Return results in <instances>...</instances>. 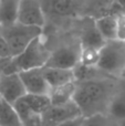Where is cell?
<instances>
[{
    "mask_svg": "<svg viewBox=\"0 0 125 126\" xmlns=\"http://www.w3.org/2000/svg\"><path fill=\"white\" fill-rule=\"evenodd\" d=\"M51 51L47 48L43 37L34 39L20 54L2 59V74L19 73L31 69H40L47 65Z\"/></svg>",
    "mask_w": 125,
    "mask_h": 126,
    "instance_id": "1",
    "label": "cell"
},
{
    "mask_svg": "<svg viewBox=\"0 0 125 126\" xmlns=\"http://www.w3.org/2000/svg\"><path fill=\"white\" fill-rule=\"evenodd\" d=\"M110 87L103 80H90L84 82H77V91L73 101L81 110L82 116L102 114L101 110L109 97Z\"/></svg>",
    "mask_w": 125,
    "mask_h": 126,
    "instance_id": "2",
    "label": "cell"
},
{
    "mask_svg": "<svg viewBox=\"0 0 125 126\" xmlns=\"http://www.w3.org/2000/svg\"><path fill=\"white\" fill-rule=\"evenodd\" d=\"M0 31L7 40L12 57H16L20 54L34 39L42 35L43 28L15 22L11 24H0Z\"/></svg>",
    "mask_w": 125,
    "mask_h": 126,
    "instance_id": "3",
    "label": "cell"
},
{
    "mask_svg": "<svg viewBox=\"0 0 125 126\" xmlns=\"http://www.w3.org/2000/svg\"><path fill=\"white\" fill-rule=\"evenodd\" d=\"M97 69L110 75L122 76L125 70V42L120 40L106 42L101 50Z\"/></svg>",
    "mask_w": 125,
    "mask_h": 126,
    "instance_id": "4",
    "label": "cell"
},
{
    "mask_svg": "<svg viewBox=\"0 0 125 126\" xmlns=\"http://www.w3.org/2000/svg\"><path fill=\"white\" fill-rule=\"evenodd\" d=\"M79 116H82V113L74 101L59 106L51 105L42 114V126H58Z\"/></svg>",
    "mask_w": 125,
    "mask_h": 126,
    "instance_id": "5",
    "label": "cell"
},
{
    "mask_svg": "<svg viewBox=\"0 0 125 126\" xmlns=\"http://www.w3.org/2000/svg\"><path fill=\"white\" fill-rule=\"evenodd\" d=\"M81 44L65 46L52 51L46 66L59 69H74L80 62Z\"/></svg>",
    "mask_w": 125,
    "mask_h": 126,
    "instance_id": "6",
    "label": "cell"
},
{
    "mask_svg": "<svg viewBox=\"0 0 125 126\" xmlns=\"http://www.w3.org/2000/svg\"><path fill=\"white\" fill-rule=\"evenodd\" d=\"M17 22L26 26L43 28L46 19L41 3L38 0H20Z\"/></svg>",
    "mask_w": 125,
    "mask_h": 126,
    "instance_id": "7",
    "label": "cell"
},
{
    "mask_svg": "<svg viewBox=\"0 0 125 126\" xmlns=\"http://www.w3.org/2000/svg\"><path fill=\"white\" fill-rule=\"evenodd\" d=\"M0 94L3 101L15 104L19 98L27 94V90L23 85L19 73L1 74L0 76Z\"/></svg>",
    "mask_w": 125,
    "mask_h": 126,
    "instance_id": "8",
    "label": "cell"
},
{
    "mask_svg": "<svg viewBox=\"0 0 125 126\" xmlns=\"http://www.w3.org/2000/svg\"><path fill=\"white\" fill-rule=\"evenodd\" d=\"M23 85L27 90V93L30 94H42L49 95L51 87L49 86L46 80L43 67L40 69H31L19 72Z\"/></svg>",
    "mask_w": 125,
    "mask_h": 126,
    "instance_id": "9",
    "label": "cell"
},
{
    "mask_svg": "<svg viewBox=\"0 0 125 126\" xmlns=\"http://www.w3.org/2000/svg\"><path fill=\"white\" fill-rule=\"evenodd\" d=\"M43 72L47 82L51 89L68 84V83L77 82L73 69H59V67L44 66Z\"/></svg>",
    "mask_w": 125,
    "mask_h": 126,
    "instance_id": "10",
    "label": "cell"
},
{
    "mask_svg": "<svg viewBox=\"0 0 125 126\" xmlns=\"http://www.w3.org/2000/svg\"><path fill=\"white\" fill-rule=\"evenodd\" d=\"M94 24L106 42L117 40V15H106L94 20Z\"/></svg>",
    "mask_w": 125,
    "mask_h": 126,
    "instance_id": "11",
    "label": "cell"
},
{
    "mask_svg": "<svg viewBox=\"0 0 125 126\" xmlns=\"http://www.w3.org/2000/svg\"><path fill=\"white\" fill-rule=\"evenodd\" d=\"M46 9L50 15L54 17H72L77 12V1L75 0H46Z\"/></svg>",
    "mask_w": 125,
    "mask_h": 126,
    "instance_id": "12",
    "label": "cell"
},
{
    "mask_svg": "<svg viewBox=\"0 0 125 126\" xmlns=\"http://www.w3.org/2000/svg\"><path fill=\"white\" fill-rule=\"evenodd\" d=\"M77 91V82L68 83L58 87H52L49 93L51 105L59 106L72 102Z\"/></svg>",
    "mask_w": 125,
    "mask_h": 126,
    "instance_id": "13",
    "label": "cell"
},
{
    "mask_svg": "<svg viewBox=\"0 0 125 126\" xmlns=\"http://www.w3.org/2000/svg\"><path fill=\"white\" fill-rule=\"evenodd\" d=\"M80 44L82 47H91V48L96 49H102L106 44V41L95 27L94 21L90 26H86L84 28L81 35V40H80Z\"/></svg>",
    "mask_w": 125,
    "mask_h": 126,
    "instance_id": "14",
    "label": "cell"
},
{
    "mask_svg": "<svg viewBox=\"0 0 125 126\" xmlns=\"http://www.w3.org/2000/svg\"><path fill=\"white\" fill-rule=\"evenodd\" d=\"M20 0H0V24L17 22Z\"/></svg>",
    "mask_w": 125,
    "mask_h": 126,
    "instance_id": "15",
    "label": "cell"
},
{
    "mask_svg": "<svg viewBox=\"0 0 125 126\" xmlns=\"http://www.w3.org/2000/svg\"><path fill=\"white\" fill-rule=\"evenodd\" d=\"M0 126H23L15 106L3 100L0 104Z\"/></svg>",
    "mask_w": 125,
    "mask_h": 126,
    "instance_id": "16",
    "label": "cell"
},
{
    "mask_svg": "<svg viewBox=\"0 0 125 126\" xmlns=\"http://www.w3.org/2000/svg\"><path fill=\"white\" fill-rule=\"evenodd\" d=\"M101 50L102 49L81 46L79 64L88 67H97L100 59H101Z\"/></svg>",
    "mask_w": 125,
    "mask_h": 126,
    "instance_id": "17",
    "label": "cell"
},
{
    "mask_svg": "<svg viewBox=\"0 0 125 126\" xmlns=\"http://www.w3.org/2000/svg\"><path fill=\"white\" fill-rule=\"evenodd\" d=\"M108 111L115 120H125V94L114 96L109 103Z\"/></svg>",
    "mask_w": 125,
    "mask_h": 126,
    "instance_id": "18",
    "label": "cell"
},
{
    "mask_svg": "<svg viewBox=\"0 0 125 126\" xmlns=\"http://www.w3.org/2000/svg\"><path fill=\"white\" fill-rule=\"evenodd\" d=\"M83 126H106V118L103 114H95L84 117Z\"/></svg>",
    "mask_w": 125,
    "mask_h": 126,
    "instance_id": "19",
    "label": "cell"
},
{
    "mask_svg": "<svg viewBox=\"0 0 125 126\" xmlns=\"http://www.w3.org/2000/svg\"><path fill=\"white\" fill-rule=\"evenodd\" d=\"M117 40L125 42V12L117 15Z\"/></svg>",
    "mask_w": 125,
    "mask_h": 126,
    "instance_id": "20",
    "label": "cell"
},
{
    "mask_svg": "<svg viewBox=\"0 0 125 126\" xmlns=\"http://www.w3.org/2000/svg\"><path fill=\"white\" fill-rule=\"evenodd\" d=\"M9 58H12V54L7 43V40L0 31V59H9Z\"/></svg>",
    "mask_w": 125,
    "mask_h": 126,
    "instance_id": "21",
    "label": "cell"
},
{
    "mask_svg": "<svg viewBox=\"0 0 125 126\" xmlns=\"http://www.w3.org/2000/svg\"><path fill=\"white\" fill-rule=\"evenodd\" d=\"M83 122H84V116H79V117L72 118L70 121H66V122L62 123V124L58 126H83Z\"/></svg>",
    "mask_w": 125,
    "mask_h": 126,
    "instance_id": "22",
    "label": "cell"
},
{
    "mask_svg": "<svg viewBox=\"0 0 125 126\" xmlns=\"http://www.w3.org/2000/svg\"><path fill=\"white\" fill-rule=\"evenodd\" d=\"M114 2L123 12H125V0H114Z\"/></svg>",
    "mask_w": 125,
    "mask_h": 126,
    "instance_id": "23",
    "label": "cell"
},
{
    "mask_svg": "<svg viewBox=\"0 0 125 126\" xmlns=\"http://www.w3.org/2000/svg\"><path fill=\"white\" fill-rule=\"evenodd\" d=\"M122 76H123V78H125V70L123 71V73H122Z\"/></svg>",
    "mask_w": 125,
    "mask_h": 126,
    "instance_id": "24",
    "label": "cell"
},
{
    "mask_svg": "<svg viewBox=\"0 0 125 126\" xmlns=\"http://www.w3.org/2000/svg\"><path fill=\"white\" fill-rule=\"evenodd\" d=\"M1 102H2V97H1V94H0V104H1Z\"/></svg>",
    "mask_w": 125,
    "mask_h": 126,
    "instance_id": "25",
    "label": "cell"
}]
</instances>
